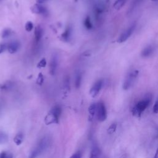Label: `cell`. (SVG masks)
<instances>
[{"label":"cell","instance_id":"6da1fadb","mask_svg":"<svg viewBox=\"0 0 158 158\" xmlns=\"http://www.w3.org/2000/svg\"><path fill=\"white\" fill-rule=\"evenodd\" d=\"M150 99L149 98H145L140 101L132 109V114L134 116L140 118L142 112L144 111L149 106Z\"/></svg>","mask_w":158,"mask_h":158},{"label":"cell","instance_id":"7a4b0ae2","mask_svg":"<svg viewBox=\"0 0 158 158\" xmlns=\"http://www.w3.org/2000/svg\"><path fill=\"white\" fill-rule=\"evenodd\" d=\"M49 144H50V141L47 137L43 138L38 143V145L37 146V147L31 153L30 158H36L37 157L40 156L48 147Z\"/></svg>","mask_w":158,"mask_h":158},{"label":"cell","instance_id":"3957f363","mask_svg":"<svg viewBox=\"0 0 158 158\" xmlns=\"http://www.w3.org/2000/svg\"><path fill=\"white\" fill-rule=\"evenodd\" d=\"M138 74H139V71L135 70L131 72V73H129L127 74L122 85L123 89L124 90H128V89H131V87L134 84L135 79H137Z\"/></svg>","mask_w":158,"mask_h":158},{"label":"cell","instance_id":"277c9868","mask_svg":"<svg viewBox=\"0 0 158 158\" xmlns=\"http://www.w3.org/2000/svg\"><path fill=\"white\" fill-rule=\"evenodd\" d=\"M96 116L99 122H104L107 119V111L106 106L103 102H99L97 103Z\"/></svg>","mask_w":158,"mask_h":158},{"label":"cell","instance_id":"5b68a950","mask_svg":"<svg viewBox=\"0 0 158 158\" xmlns=\"http://www.w3.org/2000/svg\"><path fill=\"white\" fill-rule=\"evenodd\" d=\"M136 25H137V24L135 22H134L130 27H128V28H127V29L119 37L118 40V43L121 44V43H124L125 41H127V39L130 37L132 35V34L134 33L135 28H136Z\"/></svg>","mask_w":158,"mask_h":158},{"label":"cell","instance_id":"8992f818","mask_svg":"<svg viewBox=\"0 0 158 158\" xmlns=\"http://www.w3.org/2000/svg\"><path fill=\"white\" fill-rule=\"evenodd\" d=\"M103 85V80H99L95 83L93 85V87L90 90V95L92 97L95 98L101 91Z\"/></svg>","mask_w":158,"mask_h":158},{"label":"cell","instance_id":"52a82bcc","mask_svg":"<svg viewBox=\"0 0 158 158\" xmlns=\"http://www.w3.org/2000/svg\"><path fill=\"white\" fill-rule=\"evenodd\" d=\"M21 44L18 41H12L8 44V51L11 54L16 53L20 48Z\"/></svg>","mask_w":158,"mask_h":158},{"label":"cell","instance_id":"ba28073f","mask_svg":"<svg viewBox=\"0 0 158 158\" xmlns=\"http://www.w3.org/2000/svg\"><path fill=\"white\" fill-rule=\"evenodd\" d=\"M57 66H58V59H57V56L56 55L53 56L51 59V61L50 63V73L51 75H54Z\"/></svg>","mask_w":158,"mask_h":158},{"label":"cell","instance_id":"9c48e42d","mask_svg":"<svg viewBox=\"0 0 158 158\" xmlns=\"http://www.w3.org/2000/svg\"><path fill=\"white\" fill-rule=\"evenodd\" d=\"M59 119H60L59 118H57L54 114H53L50 111V112L45 117V122L47 125H50L53 124H58Z\"/></svg>","mask_w":158,"mask_h":158},{"label":"cell","instance_id":"30bf717a","mask_svg":"<svg viewBox=\"0 0 158 158\" xmlns=\"http://www.w3.org/2000/svg\"><path fill=\"white\" fill-rule=\"evenodd\" d=\"M31 10L34 13L37 14H44L47 12V8L44 6L40 5V4L34 5L32 7Z\"/></svg>","mask_w":158,"mask_h":158},{"label":"cell","instance_id":"8fae6325","mask_svg":"<svg viewBox=\"0 0 158 158\" xmlns=\"http://www.w3.org/2000/svg\"><path fill=\"white\" fill-rule=\"evenodd\" d=\"M153 51H154V48L152 46L149 45L143 50L141 52V56L143 57H148L152 55Z\"/></svg>","mask_w":158,"mask_h":158},{"label":"cell","instance_id":"7c38bea8","mask_svg":"<svg viewBox=\"0 0 158 158\" xmlns=\"http://www.w3.org/2000/svg\"><path fill=\"white\" fill-rule=\"evenodd\" d=\"M43 36V28L40 26H37L35 30V39L36 42L40 41Z\"/></svg>","mask_w":158,"mask_h":158},{"label":"cell","instance_id":"4fadbf2b","mask_svg":"<svg viewBox=\"0 0 158 158\" xmlns=\"http://www.w3.org/2000/svg\"><path fill=\"white\" fill-rule=\"evenodd\" d=\"M96 109H97V104L96 103H93L90 106L89 108L90 119L92 120L94 116L96 114Z\"/></svg>","mask_w":158,"mask_h":158},{"label":"cell","instance_id":"5bb4252c","mask_svg":"<svg viewBox=\"0 0 158 158\" xmlns=\"http://www.w3.org/2000/svg\"><path fill=\"white\" fill-rule=\"evenodd\" d=\"M127 0H116L114 3L113 7L115 9L120 10L126 3Z\"/></svg>","mask_w":158,"mask_h":158},{"label":"cell","instance_id":"9a60e30c","mask_svg":"<svg viewBox=\"0 0 158 158\" xmlns=\"http://www.w3.org/2000/svg\"><path fill=\"white\" fill-rule=\"evenodd\" d=\"M70 35H71V28L68 27L64 31V32L61 35V38L63 41H67L70 38Z\"/></svg>","mask_w":158,"mask_h":158},{"label":"cell","instance_id":"2e32d148","mask_svg":"<svg viewBox=\"0 0 158 158\" xmlns=\"http://www.w3.org/2000/svg\"><path fill=\"white\" fill-rule=\"evenodd\" d=\"M51 112H52L53 114H54L55 116H56L57 118H60L61 115V112H62V109L61 108L58 106V105H56L55 106H54L50 111Z\"/></svg>","mask_w":158,"mask_h":158},{"label":"cell","instance_id":"e0dca14e","mask_svg":"<svg viewBox=\"0 0 158 158\" xmlns=\"http://www.w3.org/2000/svg\"><path fill=\"white\" fill-rule=\"evenodd\" d=\"M24 140V135L22 133L18 134L14 138V141L16 143V145L19 146L21 145Z\"/></svg>","mask_w":158,"mask_h":158},{"label":"cell","instance_id":"ac0fdd59","mask_svg":"<svg viewBox=\"0 0 158 158\" xmlns=\"http://www.w3.org/2000/svg\"><path fill=\"white\" fill-rule=\"evenodd\" d=\"M143 1V0H133V2L132 3V5L131 6L130 9L128 11V13L130 14L132 13L134 9L140 5L141 3V2Z\"/></svg>","mask_w":158,"mask_h":158},{"label":"cell","instance_id":"d6986e66","mask_svg":"<svg viewBox=\"0 0 158 158\" xmlns=\"http://www.w3.org/2000/svg\"><path fill=\"white\" fill-rule=\"evenodd\" d=\"M100 157V151L98 148L94 147L91 151L90 158H99Z\"/></svg>","mask_w":158,"mask_h":158},{"label":"cell","instance_id":"ffe728a7","mask_svg":"<svg viewBox=\"0 0 158 158\" xmlns=\"http://www.w3.org/2000/svg\"><path fill=\"white\" fill-rule=\"evenodd\" d=\"M82 76L80 73H78L76 76V80H75V85L76 89H79L81 83H82Z\"/></svg>","mask_w":158,"mask_h":158},{"label":"cell","instance_id":"44dd1931","mask_svg":"<svg viewBox=\"0 0 158 158\" xmlns=\"http://www.w3.org/2000/svg\"><path fill=\"white\" fill-rule=\"evenodd\" d=\"M84 25H85V28L88 30H90L93 28V25H92L91 19L89 16H87L85 18V19L84 21Z\"/></svg>","mask_w":158,"mask_h":158},{"label":"cell","instance_id":"7402d4cb","mask_svg":"<svg viewBox=\"0 0 158 158\" xmlns=\"http://www.w3.org/2000/svg\"><path fill=\"white\" fill-rule=\"evenodd\" d=\"M8 141V136L6 134L0 132V144H4Z\"/></svg>","mask_w":158,"mask_h":158},{"label":"cell","instance_id":"603a6c76","mask_svg":"<svg viewBox=\"0 0 158 158\" xmlns=\"http://www.w3.org/2000/svg\"><path fill=\"white\" fill-rule=\"evenodd\" d=\"M117 126H118V125H117L116 123H113V124H112L109 127V128H108V131H107L108 133L109 134H114L115 132H116V131Z\"/></svg>","mask_w":158,"mask_h":158},{"label":"cell","instance_id":"cb8c5ba5","mask_svg":"<svg viewBox=\"0 0 158 158\" xmlns=\"http://www.w3.org/2000/svg\"><path fill=\"white\" fill-rule=\"evenodd\" d=\"M12 34V31L9 28H6V29H5L2 34V37L3 38H6L9 37Z\"/></svg>","mask_w":158,"mask_h":158},{"label":"cell","instance_id":"d4e9b609","mask_svg":"<svg viewBox=\"0 0 158 158\" xmlns=\"http://www.w3.org/2000/svg\"><path fill=\"white\" fill-rule=\"evenodd\" d=\"M12 87V83L10 82H7L6 83L0 85V89L2 90H7Z\"/></svg>","mask_w":158,"mask_h":158},{"label":"cell","instance_id":"484cf974","mask_svg":"<svg viewBox=\"0 0 158 158\" xmlns=\"http://www.w3.org/2000/svg\"><path fill=\"white\" fill-rule=\"evenodd\" d=\"M25 30L27 32H31L34 28V24L32 22L28 21L25 24Z\"/></svg>","mask_w":158,"mask_h":158},{"label":"cell","instance_id":"4316f807","mask_svg":"<svg viewBox=\"0 0 158 158\" xmlns=\"http://www.w3.org/2000/svg\"><path fill=\"white\" fill-rule=\"evenodd\" d=\"M44 76L42 75V74H39L38 77L37 78V83L39 85H41L44 83Z\"/></svg>","mask_w":158,"mask_h":158},{"label":"cell","instance_id":"83f0119b","mask_svg":"<svg viewBox=\"0 0 158 158\" xmlns=\"http://www.w3.org/2000/svg\"><path fill=\"white\" fill-rule=\"evenodd\" d=\"M47 66V61L45 59H42L40 62L38 64L37 66L39 67V68H41V67H45V66Z\"/></svg>","mask_w":158,"mask_h":158},{"label":"cell","instance_id":"f1b7e54d","mask_svg":"<svg viewBox=\"0 0 158 158\" xmlns=\"http://www.w3.org/2000/svg\"><path fill=\"white\" fill-rule=\"evenodd\" d=\"M8 48V44H0V54L5 51Z\"/></svg>","mask_w":158,"mask_h":158},{"label":"cell","instance_id":"f546056e","mask_svg":"<svg viewBox=\"0 0 158 158\" xmlns=\"http://www.w3.org/2000/svg\"><path fill=\"white\" fill-rule=\"evenodd\" d=\"M153 111L154 114H157L158 113V98L156 100V102L154 103V105L153 106Z\"/></svg>","mask_w":158,"mask_h":158},{"label":"cell","instance_id":"4dcf8cb0","mask_svg":"<svg viewBox=\"0 0 158 158\" xmlns=\"http://www.w3.org/2000/svg\"><path fill=\"white\" fill-rule=\"evenodd\" d=\"M82 157V154L80 151L74 154L73 156H71L70 158H81Z\"/></svg>","mask_w":158,"mask_h":158},{"label":"cell","instance_id":"1f68e13d","mask_svg":"<svg viewBox=\"0 0 158 158\" xmlns=\"http://www.w3.org/2000/svg\"><path fill=\"white\" fill-rule=\"evenodd\" d=\"M7 153L5 151H3L2 153H0V158H6Z\"/></svg>","mask_w":158,"mask_h":158},{"label":"cell","instance_id":"d6a6232c","mask_svg":"<svg viewBox=\"0 0 158 158\" xmlns=\"http://www.w3.org/2000/svg\"><path fill=\"white\" fill-rule=\"evenodd\" d=\"M37 2L39 4H41V3H44L45 2H46L47 1H48V0H36Z\"/></svg>","mask_w":158,"mask_h":158},{"label":"cell","instance_id":"836d02e7","mask_svg":"<svg viewBox=\"0 0 158 158\" xmlns=\"http://www.w3.org/2000/svg\"><path fill=\"white\" fill-rule=\"evenodd\" d=\"M6 158H13V156L11 154H8L7 153Z\"/></svg>","mask_w":158,"mask_h":158},{"label":"cell","instance_id":"e575fe53","mask_svg":"<svg viewBox=\"0 0 158 158\" xmlns=\"http://www.w3.org/2000/svg\"><path fill=\"white\" fill-rule=\"evenodd\" d=\"M154 158H158V148H157V150H156V153H155V155H154Z\"/></svg>","mask_w":158,"mask_h":158},{"label":"cell","instance_id":"d590c367","mask_svg":"<svg viewBox=\"0 0 158 158\" xmlns=\"http://www.w3.org/2000/svg\"><path fill=\"white\" fill-rule=\"evenodd\" d=\"M151 1L152 2H157V1H158V0H151Z\"/></svg>","mask_w":158,"mask_h":158},{"label":"cell","instance_id":"8d00e7d4","mask_svg":"<svg viewBox=\"0 0 158 158\" xmlns=\"http://www.w3.org/2000/svg\"><path fill=\"white\" fill-rule=\"evenodd\" d=\"M0 110H1V107H0Z\"/></svg>","mask_w":158,"mask_h":158}]
</instances>
